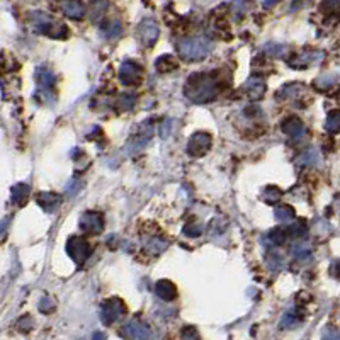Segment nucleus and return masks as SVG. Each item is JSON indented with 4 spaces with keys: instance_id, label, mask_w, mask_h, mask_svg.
I'll list each match as a JSON object with an SVG mask.
<instances>
[{
    "instance_id": "f257e3e1",
    "label": "nucleus",
    "mask_w": 340,
    "mask_h": 340,
    "mask_svg": "<svg viewBox=\"0 0 340 340\" xmlns=\"http://www.w3.org/2000/svg\"><path fill=\"white\" fill-rule=\"evenodd\" d=\"M221 89V82L218 73H194L187 78L186 94L191 101L197 104L211 102L216 99V95Z\"/></svg>"
},
{
    "instance_id": "f03ea898",
    "label": "nucleus",
    "mask_w": 340,
    "mask_h": 340,
    "mask_svg": "<svg viewBox=\"0 0 340 340\" xmlns=\"http://www.w3.org/2000/svg\"><path fill=\"white\" fill-rule=\"evenodd\" d=\"M179 55L187 62H197L208 55L213 50V43L208 37H192V39H184L177 45Z\"/></svg>"
},
{
    "instance_id": "7ed1b4c3",
    "label": "nucleus",
    "mask_w": 340,
    "mask_h": 340,
    "mask_svg": "<svg viewBox=\"0 0 340 340\" xmlns=\"http://www.w3.org/2000/svg\"><path fill=\"white\" fill-rule=\"evenodd\" d=\"M67 252L68 255L73 258L75 264H84L89 258V255L92 253V247L87 240H84L82 236H72L67 244Z\"/></svg>"
},
{
    "instance_id": "20e7f679",
    "label": "nucleus",
    "mask_w": 340,
    "mask_h": 340,
    "mask_svg": "<svg viewBox=\"0 0 340 340\" xmlns=\"http://www.w3.org/2000/svg\"><path fill=\"white\" fill-rule=\"evenodd\" d=\"M124 313H126V305H124L119 298H111L104 301V305H102L101 318L106 325H112V323H116L119 320Z\"/></svg>"
},
{
    "instance_id": "39448f33",
    "label": "nucleus",
    "mask_w": 340,
    "mask_h": 340,
    "mask_svg": "<svg viewBox=\"0 0 340 340\" xmlns=\"http://www.w3.org/2000/svg\"><path fill=\"white\" fill-rule=\"evenodd\" d=\"M119 335L126 340H148L152 337V328L139 320H131L121 328Z\"/></svg>"
},
{
    "instance_id": "423d86ee",
    "label": "nucleus",
    "mask_w": 340,
    "mask_h": 340,
    "mask_svg": "<svg viewBox=\"0 0 340 340\" xmlns=\"http://www.w3.org/2000/svg\"><path fill=\"white\" fill-rule=\"evenodd\" d=\"M119 78L124 85H133V84H139L143 78V70L138 63H134L131 60L124 62L121 65L119 70Z\"/></svg>"
},
{
    "instance_id": "0eeeda50",
    "label": "nucleus",
    "mask_w": 340,
    "mask_h": 340,
    "mask_svg": "<svg viewBox=\"0 0 340 340\" xmlns=\"http://www.w3.org/2000/svg\"><path fill=\"white\" fill-rule=\"evenodd\" d=\"M80 226H82L84 231H87V233H90V235L102 233V230H104V218H102V214L97 211H87L82 214Z\"/></svg>"
},
{
    "instance_id": "6e6552de",
    "label": "nucleus",
    "mask_w": 340,
    "mask_h": 340,
    "mask_svg": "<svg viewBox=\"0 0 340 340\" xmlns=\"http://www.w3.org/2000/svg\"><path fill=\"white\" fill-rule=\"evenodd\" d=\"M209 148H211V136L208 133H196L189 139L187 150L192 156H203Z\"/></svg>"
},
{
    "instance_id": "1a4fd4ad",
    "label": "nucleus",
    "mask_w": 340,
    "mask_h": 340,
    "mask_svg": "<svg viewBox=\"0 0 340 340\" xmlns=\"http://www.w3.org/2000/svg\"><path fill=\"white\" fill-rule=\"evenodd\" d=\"M156 37H158V28H156V24L153 21L147 19L138 26V39L142 41L145 46L155 45Z\"/></svg>"
},
{
    "instance_id": "9d476101",
    "label": "nucleus",
    "mask_w": 340,
    "mask_h": 340,
    "mask_svg": "<svg viewBox=\"0 0 340 340\" xmlns=\"http://www.w3.org/2000/svg\"><path fill=\"white\" fill-rule=\"evenodd\" d=\"M245 92H247V95L250 97V99H261V97L266 94V82L261 78V77H257V75H253V77H250L247 80V84H245Z\"/></svg>"
},
{
    "instance_id": "9b49d317",
    "label": "nucleus",
    "mask_w": 340,
    "mask_h": 340,
    "mask_svg": "<svg viewBox=\"0 0 340 340\" xmlns=\"http://www.w3.org/2000/svg\"><path fill=\"white\" fill-rule=\"evenodd\" d=\"M283 131L288 134V136H291V138L296 139V138L305 136L306 128H305L303 121L293 116V117H288V119H284V123H283Z\"/></svg>"
},
{
    "instance_id": "f8f14e48",
    "label": "nucleus",
    "mask_w": 340,
    "mask_h": 340,
    "mask_svg": "<svg viewBox=\"0 0 340 340\" xmlns=\"http://www.w3.org/2000/svg\"><path fill=\"white\" fill-rule=\"evenodd\" d=\"M60 203H62V197L55 192H41L39 196H37V204L48 213L55 211V209L60 206Z\"/></svg>"
},
{
    "instance_id": "ddd939ff",
    "label": "nucleus",
    "mask_w": 340,
    "mask_h": 340,
    "mask_svg": "<svg viewBox=\"0 0 340 340\" xmlns=\"http://www.w3.org/2000/svg\"><path fill=\"white\" fill-rule=\"evenodd\" d=\"M155 293L160 296L162 299L165 301H174L177 298V288L174 283H170V281H158L155 286Z\"/></svg>"
},
{
    "instance_id": "4468645a",
    "label": "nucleus",
    "mask_w": 340,
    "mask_h": 340,
    "mask_svg": "<svg viewBox=\"0 0 340 340\" xmlns=\"http://www.w3.org/2000/svg\"><path fill=\"white\" fill-rule=\"evenodd\" d=\"M62 9H63V12L72 19H80V17H84V14H85V7L82 2H67L62 5Z\"/></svg>"
},
{
    "instance_id": "2eb2a0df",
    "label": "nucleus",
    "mask_w": 340,
    "mask_h": 340,
    "mask_svg": "<svg viewBox=\"0 0 340 340\" xmlns=\"http://www.w3.org/2000/svg\"><path fill=\"white\" fill-rule=\"evenodd\" d=\"M177 65H179V60L174 55H164L156 60L155 67L158 68V72H172L177 68Z\"/></svg>"
},
{
    "instance_id": "dca6fc26",
    "label": "nucleus",
    "mask_w": 340,
    "mask_h": 340,
    "mask_svg": "<svg viewBox=\"0 0 340 340\" xmlns=\"http://www.w3.org/2000/svg\"><path fill=\"white\" fill-rule=\"evenodd\" d=\"M29 196V186L28 184H17L12 189V201L19 206H23L26 199Z\"/></svg>"
},
{
    "instance_id": "f3484780",
    "label": "nucleus",
    "mask_w": 340,
    "mask_h": 340,
    "mask_svg": "<svg viewBox=\"0 0 340 340\" xmlns=\"http://www.w3.org/2000/svg\"><path fill=\"white\" fill-rule=\"evenodd\" d=\"M274 214H276V218L281 219V221H291L294 216V209L289 206V204H279V206L274 208Z\"/></svg>"
},
{
    "instance_id": "a211bd4d",
    "label": "nucleus",
    "mask_w": 340,
    "mask_h": 340,
    "mask_svg": "<svg viewBox=\"0 0 340 340\" xmlns=\"http://www.w3.org/2000/svg\"><path fill=\"white\" fill-rule=\"evenodd\" d=\"M281 196H283V192H281L277 187H267L266 191L262 192V201L267 204H276L281 199Z\"/></svg>"
},
{
    "instance_id": "6ab92c4d",
    "label": "nucleus",
    "mask_w": 340,
    "mask_h": 340,
    "mask_svg": "<svg viewBox=\"0 0 340 340\" xmlns=\"http://www.w3.org/2000/svg\"><path fill=\"white\" fill-rule=\"evenodd\" d=\"M102 31H104L109 37H114L121 32V24L117 23V21H109V23L102 24Z\"/></svg>"
},
{
    "instance_id": "aec40b11",
    "label": "nucleus",
    "mask_w": 340,
    "mask_h": 340,
    "mask_svg": "<svg viewBox=\"0 0 340 340\" xmlns=\"http://www.w3.org/2000/svg\"><path fill=\"white\" fill-rule=\"evenodd\" d=\"M269 238H271L276 245H283L286 242V238H288V235H286L284 230L276 228V230H272L271 233H269Z\"/></svg>"
},
{
    "instance_id": "412c9836",
    "label": "nucleus",
    "mask_w": 340,
    "mask_h": 340,
    "mask_svg": "<svg viewBox=\"0 0 340 340\" xmlns=\"http://www.w3.org/2000/svg\"><path fill=\"white\" fill-rule=\"evenodd\" d=\"M286 235H291V236H305L306 235V226L301 225V221H298V223L291 225L288 231H286Z\"/></svg>"
},
{
    "instance_id": "4be33fe9",
    "label": "nucleus",
    "mask_w": 340,
    "mask_h": 340,
    "mask_svg": "<svg viewBox=\"0 0 340 340\" xmlns=\"http://www.w3.org/2000/svg\"><path fill=\"white\" fill-rule=\"evenodd\" d=\"M167 248V242H162V240H152L150 242V247H148V252L152 253V255H158L160 252H164Z\"/></svg>"
},
{
    "instance_id": "5701e85b",
    "label": "nucleus",
    "mask_w": 340,
    "mask_h": 340,
    "mask_svg": "<svg viewBox=\"0 0 340 340\" xmlns=\"http://www.w3.org/2000/svg\"><path fill=\"white\" fill-rule=\"evenodd\" d=\"M134 95L133 94H123L121 97H119V107L121 109H124V111H128V109H131V107L134 106Z\"/></svg>"
},
{
    "instance_id": "b1692460",
    "label": "nucleus",
    "mask_w": 340,
    "mask_h": 340,
    "mask_svg": "<svg viewBox=\"0 0 340 340\" xmlns=\"http://www.w3.org/2000/svg\"><path fill=\"white\" fill-rule=\"evenodd\" d=\"M37 77H39L41 84L45 85V87H48V85H51L53 82H55V77H53V73L48 72V70H45V68L37 72Z\"/></svg>"
},
{
    "instance_id": "393cba45",
    "label": "nucleus",
    "mask_w": 340,
    "mask_h": 340,
    "mask_svg": "<svg viewBox=\"0 0 340 340\" xmlns=\"http://www.w3.org/2000/svg\"><path fill=\"white\" fill-rule=\"evenodd\" d=\"M298 322H299V316L296 315V311H289L288 315L283 318V322H281V327H283V328H286V325L293 327V325H296Z\"/></svg>"
},
{
    "instance_id": "a878e982",
    "label": "nucleus",
    "mask_w": 340,
    "mask_h": 340,
    "mask_svg": "<svg viewBox=\"0 0 340 340\" xmlns=\"http://www.w3.org/2000/svg\"><path fill=\"white\" fill-rule=\"evenodd\" d=\"M327 129L330 133H337L338 131V112H332L327 119Z\"/></svg>"
},
{
    "instance_id": "bb28decb",
    "label": "nucleus",
    "mask_w": 340,
    "mask_h": 340,
    "mask_svg": "<svg viewBox=\"0 0 340 340\" xmlns=\"http://www.w3.org/2000/svg\"><path fill=\"white\" fill-rule=\"evenodd\" d=\"M17 328L21 332H29L31 328H32V318L29 316V315H26V316H23L21 320L17 322Z\"/></svg>"
},
{
    "instance_id": "cd10ccee",
    "label": "nucleus",
    "mask_w": 340,
    "mask_h": 340,
    "mask_svg": "<svg viewBox=\"0 0 340 340\" xmlns=\"http://www.w3.org/2000/svg\"><path fill=\"white\" fill-rule=\"evenodd\" d=\"M55 301H53L51 298H43L41 303H39V310L43 313H51L53 310H55Z\"/></svg>"
},
{
    "instance_id": "c85d7f7f",
    "label": "nucleus",
    "mask_w": 340,
    "mask_h": 340,
    "mask_svg": "<svg viewBox=\"0 0 340 340\" xmlns=\"http://www.w3.org/2000/svg\"><path fill=\"white\" fill-rule=\"evenodd\" d=\"M184 233L187 236H197V235H201V228H199L197 225H189L184 228Z\"/></svg>"
},
{
    "instance_id": "c756f323",
    "label": "nucleus",
    "mask_w": 340,
    "mask_h": 340,
    "mask_svg": "<svg viewBox=\"0 0 340 340\" xmlns=\"http://www.w3.org/2000/svg\"><path fill=\"white\" fill-rule=\"evenodd\" d=\"M182 337H184V340H192V337H197V333L192 327H187L184 328V332H182Z\"/></svg>"
},
{
    "instance_id": "7c9ffc66",
    "label": "nucleus",
    "mask_w": 340,
    "mask_h": 340,
    "mask_svg": "<svg viewBox=\"0 0 340 340\" xmlns=\"http://www.w3.org/2000/svg\"><path fill=\"white\" fill-rule=\"evenodd\" d=\"M323 340H338V333L335 332V330H328L325 332V335H323Z\"/></svg>"
},
{
    "instance_id": "2f4dec72",
    "label": "nucleus",
    "mask_w": 340,
    "mask_h": 340,
    "mask_svg": "<svg viewBox=\"0 0 340 340\" xmlns=\"http://www.w3.org/2000/svg\"><path fill=\"white\" fill-rule=\"evenodd\" d=\"M7 225H9V219L5 221H0V238L5 235V230H7Z\"/></svg>"
},
{
    "instance_id": "473e14b6",
    "label": "nucleus",
    "mask_w": 340,
    "mask_h": 340,
    "mask_svg": "<svg viewBox=\"0 0 340 340\" xmlns=\"http://www.w3.org/2000/svg\"><path fill=\"white\" fill-rule=\"evenodd\" d=\"M107 337H106V333H102V332H97V333H94V340H106Z\"/></svg>"
}]
</instances>
